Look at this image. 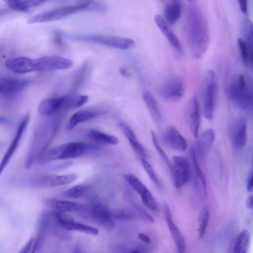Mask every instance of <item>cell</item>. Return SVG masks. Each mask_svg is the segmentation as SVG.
I'll return each instance as SVG.
<instances>
[{
	"label": "cell",
	"instance_id": "obj_1",
	"mask_svg": "<svg viewBox=\"0 0 253 253\" xmlns=\"http://www.w3.org/2000/svg\"><path fill=\"white\" fill-rule=\"evenodd\" d=\"M5 65L11 72L24 74L35 71L66 70L72 67L73 62L68 58L58 56H46L35 59L18 57L7 60Z\"/></svg>",
	"mask_w": 253,
	"mask_h": 253
},
{
	"label": "cell",
	"instance_id": "obj_2",
	"mask_svg": "<svg viewBox=\"0 0 253 253\" xmlns=\"http://www.w3.org/2000/svg\"><path fill=\"white\" fill-rule=\"evenodd\" d=\"M189 41L193 56L201 58L209 45V31L207 21L199 9L190 7L187 12Z\"/></svg>",
	"mask_w": 253,
	"mask_h": 253
},
{
	"label": "cell",
	"instance_id": "obj_3",
	"mask_svg": "<svg viewBox=\"0 0 253 253\" xmlns=\"http://www.w3.org/2000/svg\"><path fill=\"white\" fill-rule=\"evenodd\" d=\"M228 94L237 108L253 112V79H247L243 74H239L230 84Z\"/></svg>",
	"mask_w": 253,
	"mask_h": 253
},
{
	"label": "cell",
	"instance_id": "obj_4",
	"mask_svg": "<svg viewBox=\"0 0 253 253\" xmlns=\"http://www.w3.org/2000/svg\"><path fill=\"white\" fill-rule=\"evenodd\" d=\"M96 146L82 142H70L45 151L38 159L40 164L53 160H66L79 157L86 153L96 151Z\"/></svg>",
	"mask_w": 253,
	"mask_h": 253
},
{
	"label": "cell",
	"instance_id": "obj_5",
	"mask_svg": "<svg viewBox=\"0 0 253 253\" xmlns=\"http://www.w3.org/2000/svg\"><path fill=\"white\" fill-rule=\"evenodd\" d=\"M102 8V3L93 0H84L75 5L61 6L38 13L29 18L27 23L31 24L52 21L62 19L78 11L92 9L101 11Z\"/></svg>",
	"mask_w": 253,
	"mask_h": 253
},
{
	"label": "cell",
	"instance_id": "obj_6",
	"mask_svg": "<svg viewBox=\"0 0 253 253\" xmlns=\"http://www.w3.org/2000/svg\"><path fill=\"white\" fill-rule=\"evenodd\" d=\"M66 37L74 41L105 45L126 50L132 47L135 42L131 39L108 35H66Z\"/></svg>",
	"mask_w": 253,
	"mask_h": 253
},
{
	"label": "cell",
	"instance_id": "obj_7",
	"mask_svg": "<svg viewBox=\"0 0 253 253\" xmlns=\"http://www.w3.org/2000/svg\"><path fill=\"white\" fill-rule=\"evenodd\" d=\"M217 86L216 73L212 69H209L205 73L203 85V114L209 120L213 117Z\"/></svg>",
	"mask_w": 253,
	"mask_h": 253
},
{
	"label": "cell",
	"instance_id": "obj_8",
	"mask_svg": "<svg viewBox=\"0 0 253 253\" xmlns=\"http://www.w3.org/2000/svg\"><path fill=\"white\" fill-rule=\"evenodd\" d=\"M76 103V95L49 98L39 103L38 111L42 115L50 116L63 110L75 108Z\"/></svg>",
	"mask_w": 253,
	"mask_h": 253
},
{
	"label": "cell",
	"instance_id": "obj_9",
	"mask_svg": "<svg viewBox=\"0 0 253 253\" xmlns=\"http://www.w3.org/2000/svg\"><path fill=\"white\" fill-rule=\"evenodd\" d=\"M185 90V84L183 78L179 75L172 76L160 86L159 93L164 99L176 101L182 99Z\"/></svg>",
	"mask_w": 253,
	"mask_h": 253
},
{
	"label": "cell",
	"instance_id": "obj_10",
	"mask_svg": "<svg viewBox=\"0 0 253 253\" xmlns=\"http://www.w3.org/2000/svg\"><path fill=\"white\" fill-rule=\"evenodd\" d=\"M86 210L90 218L103 229L106 231L114 229L115 224L112 214L101 202L93 201Z\"/></svg>",
	"mask_w": 253,
	"mask_h": 253
},
{
	"label": "cell",
	"instance_id": "obj_11",
	"mask_svg": "<svg viewBox=\"0 0 253 253\" xmlns=\"http://www.w3.org/2000/svg\"><path fill=\"white\" fill-rule=\"evenodd\" d=\"M171 162L170 169L174 185L176 188H179L190 180V166L187 159L182 156H173Z\"/></svg>",
	"mask_w": 253,
	"mask_h": 253
},
{
	"label": "cell",
	"instance_id": "obj_12",
	"mask_svg": "<svg viewBox=\"0 0 253 253\" xmlns=\"http://www.w3.org/2000/svg\"><path fill=\"white\" fill-rule=\"evenodd\" d=\"M31 81L9 77L0 79V96L6 99L17 97L30 84Z\"/></svg>",
	"mask_w": 253,
	"mask_h": 253
},
{
	"label": "cell",
	"instance_id": "obj_13",
	"mask_svg": "<svg viewBox=\"0 0 253 253\" xmlns=\"http://www.w3.org/2000/svg\"><path fill=\"white\" fill-rule=\"evenodd\" d=\"M229 134L234 147L238 150L243 148L247 141V122L242 117L235 119L229 128Z\"/></svg>",
	"mask_w": 253,
	"mask_h": 253
},
{
	"label": "cell",
	"instance_id": "obj_14",
	"mask_svg": "<svg viewBox=\"0 0 253 253\" xmlns=\"http://www.w3.org/2000/svg\"><path fill=\"white\" fill-rule=\"evenodd\" d=\"M125 178L139 195L144 206L153 211L159 210L158 205L153 196L145 185L134 175L126 174Z\"/></svg>",
	"mask_w": 253,
	"mask_h": 253
},
{
	"label": "cell",
	"instance_id": "obj_15",
	"mask_svg": "<svg viewBox=\"0 0 253 253\" xmlns=\"http://www.w3.org/2000/svg\"><path fill=\"white\" fill-rule=\"evenodd\" d=\"M186 118L189 129L194 137H198L200 126L199 105L196 95L190 99L186 111Z\"/></svg>",
	"mask_w": 253,
	"mask_h": 253
},
{
	"label": "cell",
	"instance_id": "obj_16",
	"mask_svg": "<svg viewBox=\"0 0 253 253\" xmlns=\"http://www.w3.org/2000/svg\"><path fill=\"white\" fill-rule=\"evenodd\" d=\"M162 139L166 144L173 150L184 151L187 148L186 140L173 126H169L165 129Z\"/></svg>",
	"mask_w": 253,
	"mask_h": 253
},
{
	"label": "cell",
	"instance_id": "obj_17",
	"mask_svg": "<svg viewBox=\"0 0 253 253\" xmlns=\"http://www.w3.org/2000/svg\"><path fill=\"white\" fill-rule=\"evenodd\" d=\"M163 210L166 222L177 250L179 253H184L186 249L184 237L177 226L173 222L171 211L168 205L166 202L163 204Z\"/></svg>",
	"mask_w": 253,
	"mask_h": 253
},
{
	"label": "cell",
	"instance_id": "obj_18",
	"mask_svg": "<svg viewBox=\"0 0 253 253\" xmlns=\"http://www.w3.org/2000/svg\"><path fill=\"white\" fill-rule=\"evenodd\" d=\"M154 21L173 49L179 54H182L183 50L182 45L164 17L157 14L154 17Z\"/></svg>",
	"mask_w": 253,
	"mask_h": 253
},
{
	"label": "cell",
	"instance_id": "obj_19",
	"mask_svg": "<svg viewBox=\"0 0 253 253\" xmlns=\"http://www.w3.org/2000/svg\"><path fill=\"white\" fill-rule=\"evenodd\" d=\"M215 132L213 129L209 128L204 131L199 136L193 148L197 157L204 158L210 150L215 139Z\"/></svg>",
	"mask_w": 253,
	"mask_h": 253
},
{
	"label": "cell",
	"instance_id": "obj_20",
	"mask_svg": "<svg viewBox=\"0 0 253 253\" xmlns=\"http://www.w3.org/2000/svg\"><path fill=\"white\" fill-rule=\"evenodd\" d=\"M77 178L74 173L60 175H50L45 176L38 180V185L42 187H52L70 184Z\"/></svg>",
	"mask_w": 253,
	"mask_h": 253
},
{
	"label": "cell",
	"instance_id": "obj_21",
	"mask_svg": "<svg viewBox=\"0 0 253 253\" xmlns=\"http://www.w3.org/2000/svg\"><path fill=\"white\" fill-rule=\"evenodd\" d=\"M29 120V115H26L19 124L17 132L15 135L12 142L10 145L7 151L2 160L0 165V172L4 169L7 163L9 161L11 157L16 149L21 138L26 129Z\"/></svg>",
	"mask_w": 253,
	"mask_h": 253
},
{
	"label": "cell",
	"instance_id": "obj_22",
	"mask_svg": "<svg viewBox=\"0 0 253 253\" xmlns=\"http://www.w3.org/2000/svg\"><path fill=\"white\" fill-rule=\"evenodd\" d=\"M119 126L134 151L141 156V158H145L146 157L145 150L139 142L132 128L123 121H119Z\"/></svg>",
	"mask_w": 253,
	"mask_h": 253
},
{
	"label": "cell",
	"instance_id": "obj_23",
	"mask_svg": "<svg viewBox=\"0 0 253 253\" xmlns=\"http://www.w3.org/2000/svg\"><path fill=\"white\" fill-rule=\"evenodd\" d=\"M43 202L56 211L61 212L80 211L84 207L82 205L71 201L54 199H45Z\"/></svg>",
	"mask_w": 253,
	"mask_h": 253
},
{
	"label": "cell",
	"instance_id": "obj_24",
	"mask_svg": "<svg viewBox=\"0 0 253 253\" xmlns=\"http://www.w3.org/2000/svg\"><path fill=\"white\" fill-rule=\"evenodd\" d=\"M243 33L249 53V67L253 71V23L250 19L245 20L243 24Z\"/></svg>",
	"mask_w": 253,
	"mask_h": 253
},
{
	"label": "cell",
	"instance_id": "obj_25",
	"mask_svg": "<svg viewBox=\"0 0 253 253\" xmlns=\"http://www.w3.org/2000/svg\"><path fill=\"white\" fill-rule=\"evenodd\" d=\"M102 113V112L93 110H81L76 112L69 119L67 127L69 129H71L79 124L95 118Z\"/></svg>",
	"mask_w": 253,
	"mask_h": 253
},
{
	"label": "cell",
	"instance_id": "obj_26",
	"mask_svg": "<svg viewBox=\"0 0 253 253\" xmlns=\"http://www.w3.org/2000/svg\"><path fill=\"white\" fill-rule=\"evenodd\" d=\"M143 99L153 120L159 123L162 121V115L159 107L153 94L149 90H145L143 93Z\"/></svg>",
	"mask_w": 253,
	"mask_h": 253
},
{
	"label": "cell",
	"instance_id": "obj_27",
	"mask_svg": "<svg viewBox=\"0 0 253 253\" xmlns=\"http://www.w3.org/2000/svg\"><path fill=\"white\" fill-rule=\"evenodd\" d=\"M181 11L180 1H171L165 8L164 18L169 25H173L180 18Z\"/></svg>",
	"mask_w": 253,
	"mask_h": 253
},
{
	"label": "cell",
	"instance_id": "obj_28",
	"mask_svg": "<svg viewBox=\"0 0 253 253\" xmlns=\"http://www.w3.org/2000/svg\"><path fill=\"white\" fill-rule=\"evenodd\" d=\"M251 243V234L247 229H243L238 235L234 247L235 253H247Z\"/></svg>",
	"mask_w": 253,
	"mask_h": 253
},
{
	"label": "cell",
	"instance_id": "obj_29",
	"mask_svg": "<svg viewBox=\"0 0 253 253\" xmlns=\"http://www.w3.org/2000/svg\"><path fill=\"white\" fill-rule=\"evenodd\" d=\"M88 136L91 140L102 144L116 145L119 142L117 137L96 129L90 130L88 133Z\"/></svg>",
	"mask_w": 253,
	"mask_h": 253
},
{
	"label": "cell",
	"instance_id": "obj_30",
	"mask_svg": "<svg viewBox=\"0 0 253 253\" xmlns=\"http://www.w3.org/2000/svg\"><path fill=\"white\" fill-rule=\"evenodd\" d=\"M210 217V209L208 206H205L201 209L198 216L199 237L202 238L205 234Z\"/></svg>",
	"mask_w": 253,
	"mask_h": 253
},
{
	"label": "cell",
	"instance_id": "obj_31",
	"mask_svg": "<svg viewBox=\"0 0 253 253\" xmlns=\"http://www.w3.org/2000/svg\"><path fill=\"white\" fill-rule=\"evenodd\" d=\"M88 189L89 187L87 185H77L65 191L64 195L70 198L78 199L82 197Z\"/></svg>",
	"mask_w": 253,
	"mask_h": 253
},
{
	"label": "cell",
	"instance_id": "obj_32",
	"mask_svg": "<svg viewBox=\"0 0 253 253\" xmlns=\"http://www.w3.org/2000/svg\"><path fill=\"white\" fill-rule=\"evenodd\" d=\"M72 230L79 231L90 235H96L99 232L98 229L96 228L81 223L74 220L72 222L70 227V231Z\"/></svg>",
	"mask_w": 253,
	"mask_h": 253
},
{
	"label": "cell",
	"instance_id": "obj_33",
	"mask_svg": "<svg viewBox=\"0 0 253 253\" xmlns=\"http://www.w3.org/2000/svg\"><path fill=\"white\" fill-rule=\"evenodd\" d=\"M112 214L113 217L119 220H131L136 218L135 213L132 211L126 208L118 210Z\"/></svg>",
	"mask_w": 253,
	"mask_h": 253
},
{
	"label": "cell",
	"instance_id": "obj_34",
	"mask_svg": "<svg viewBox=\"0 0 253 253\" xmlns=\"http://www.w3.org/2000/svg\"><path fill=\"white\" fill-rule=\"evenodd\" d=\"M151 135L152 140L153 143V144L157 150L159 154L161 156L162 158L165 161V162L167 164V166L169 167V169H170L171 167V163L168 157L166 155L164 150L161 147L159 142L158 141V138L155 132L153 130L151 131Z\"/></svg>",
	"mask_w": 253,
	"mask_h": 253
},
{
	"label": "cell",
	"instance_id": "obj_35",
	"mask_svg": "<svg viewBox=\"0 0 253 253\" xmlns=\"http://www.w3.org/2000/svg\"><path fill=\"white\" fill-rule=\"evenodd\" d=\"M238 45L242 62L246 67H249V53L247 45L243 39H238Z\"/></svg>",
	"mask_w": 253,
	"mask_h": 253
},
{
	"label": "cell",
	"instance_id": "obj_36",
	"mask_svg": "<svg viewBox=\"0 0 253 253\" xmlns=\"http://www.w3.org/2000/svg\"><path fill=\"white\" fill-rule=\"evenodd\" d=\"M10 8L22 12H27L29 9L26 5L25 0H2Z\"/></svg>",
	"mask_w": 253,
	"mask_h": 253
},
{
	"label": "cell",
	"instance_id": "obj_37",
	"mask_svg": "<svg viewBox=\"0 0 253 253\" xmlns=\"http://www.w3.org/2000/svg\"><path fill=\"white\" fill-rule=\"evenodd\" d=\"M141 161L143 168L145 169V171L147 173L151 179L156 185L160 186V184L159 181L157 176L156 172L151 165L146 161L144 158H141Z\"/></svg>",
	"mask_w": 253,
	"mask_h": 253
},
{
	"label": "cell",
	"instance_id": "obj_38",
	"mask_svg": "<svg viewBox=\"0 0 253 253\" xmlns=\"http://www.w3.org/2000/svg\"><path fill=\"white\" fill-rule=\"evenodd\" d=\"M135 209L141 213L149 221L154 222V219L153 217L140 205H135Z\"/></svg>",
	"mask_w": 253,
	"mask_h": 253
},
{
	"label": "cell",
	"instance_id": "obj_39",
	"mask_svg": "<svg viewBox=\"0 0 253 253\" xmlns=\"http://www.w3.org/2000/svg\"><path fill=\"white\" fill-rule=\"evenodd\" d=\"M48 0H25V4L27 8H31L41 5Z\"/></svg>",
	"mask_w": 253,
	"mask_h": 253
},
{
	"label": "cell",
	"instance_id": "obj_40",
	"mask_svg": "<svg viewBox=\"0 0 253 253\" xmlns=\"http://www.w3.org/2000/svg\"><path fill=\"white\" fill-rule=\"evenodd\" d=\"M35 243V239L31 238L27 243L25 244L24 247L21 249V251H20V253H28L30 252L32 246H34Z\"/></svg>",
	"mask_w": 253,
	"mask_h": 253
},
{
	"label": "cell",
	"instance_id": "obj_41",
	"mask_svg": "<svg viewBox=\"0 0 253 253\" xmlns=\"http://www.w3.org/2000/svg\"><path fill=\"white\" fill-rule=\"evenodd\" d=\"M241 11L244 14L248 12V0H238Z\"/></svg>",
	"mask_w": 253,
	"mask_h": 253
},
{
	"label": "cell",
	"instance_id": "obj_42",
	"mask_svg": "<svg viewBox=\"0 0 253 253\" xmlns=\"http://www.w3.org/2000/svg\"><path fill=\"white\" fill-rule=\"evenodd\" d=\"M247 190L249 192H253V165L251 174L247 183Z\"/></svg>",
	"mask_w": 253,
	"mask_h": 253
},
{
	"label": "cell",
	"instance_id": "obj_43",
	"mask_svg": "<svg viewBox=\"0 0 253 253\" xmlns=\"http://www.w3.org/2000/svg\"><path fill=\"white\" fill-rule=\"evenodd\" d=\"M246 206L250 210H253V194L249 196L246 201Z\"/></svg>",
	"mask_w": 253,
	"mask_h": 253
},
{
	"label": "cell",
	"instance_id": "obj_44",
	"mask_svg": "<svg viewBox=\"0 0 253 253\" xmlns=\"http://www.w3.org/2000/svg\"><path fill=\"white\" fill-rule=\"evenodd\" d=\"M138 238L145 243L149 244L151 242L150 238L146 234L143 233H139L137 235Z\"/></svg>",
	"mask_w": 253,
	"mask_h": 253
},
{
	"label": "cell",
	"instance_id": "obj_45",
	"mask_svg": "<svg viewBox=\"0 0 253 253\" xmlns=\"http://www.w3.org/2000/svg\"><path fill=\"white\" fill-rule=\"evenodd\" d=\"M61 34L59 31H55L54 34V39L55 42L58 45L62 44Z\"/></svg>",
	"mask_w": 253,
	"mask_h": 253
},
{
	"label": "cell",
	"instance_id": "obj_46",
	"mask_svg": "<svg viewBox=\"0 0 253 253\" xmlns=\"http://www.w3.org/2000/svg\"><path fill=\"white\" fill-rule=\"evenodd\" d=\"M120 73L122 76L125 77H128L130 76V73L124 68H121L120 69Z\"/></svg>",
	"mask_w": 253,
	"mask_h": 253
},
{
	"label": "cell",
	"instance_id": "obj_47",
	"mask_svg": "<svg viewBox=\"0 0 253 253\" xmlns=\"http://www.w3.org/2000/svg\"><path fill=\"white\" fill-rule=\"evenodd\" d=\"M170 1H180L179 0H170Z\"/></svg>",
	"mask_w": 253,
	"mask_h": 253
},
{
	"label": "cell",
	"instance_id": "obj_48",
	"mask_svg": "<svg viewBox=\"0 0 253 253\" xmlns=\"http://www.w3.org/2000/svg\"><path fill=\"white\" fill-rule=\"evenodd\" d=\"M161 0L162 1H164L165 0Z\"/></svg>",
	"mask_w": 253,
	"mask_h": 253
},
{
	"label": "cell",
	"instance_id": "obj_49",
	"mask_svg": "<svg viewBox=\"0 0 253 253\" xmlns=\"http://www.w3.org/2000/svg\"><path fill=\"white\" fill-rule=\"evenodd\" d=\"M188 0V1H192V0Z\"/></svg>",
	"mask_w": 253,
	"mask_h": 253
}]
</instances>
